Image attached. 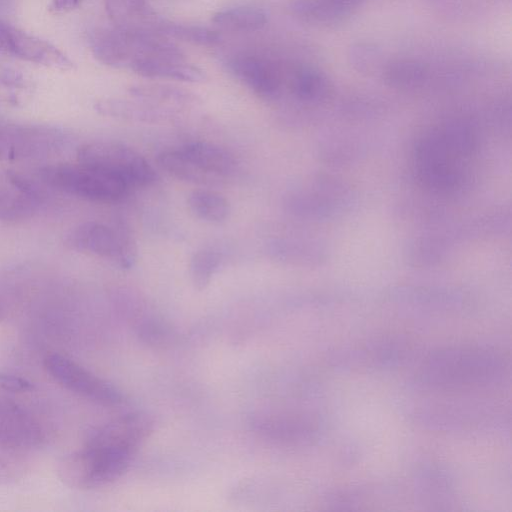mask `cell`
<instances>
[{"label": "cell", "mask_w": 512, "mask_h": 512, "mask_svg": "<svg viewBox=\"0 0 512 512\" xmlns=\"http://www.w3.org/2000/svg\"><path fill=\"white\" fill-rule=\"evenodd\" d=\"M108 15L115 25L152 31L159 18L147 0H105Z\"/></svg>", "instance_id": "obj_15"}, {"label": "cell", "mask_w": 512, "mask_h": 512, "mask_svg": "<svg viewBox=\"0 0 512 512\" xmlns=\"http://www.w3.org/2000/svg\"><path fill=\"white\" fill-rule=\"evenodd\" d=\"M41 181L58 191L78 198L113 203L121 200L129 187L117 177L99 168L77 164H53L39 169Z\"/></svg>", "instance_id": "obj_4"}, {"label": "cell", "mask_w": 512, "mask_h": 512, "mask_svg": "<svg viewBox=\"0 0 512 512\" xmlns=\"http://www.w3.org/2000/svg\"><path fill=\"white\" fill-rule=\"evenodd\" d=\"M153 430L144 413L121 416L97 429L84 446L64 458L59 473L70 486L92 489L120 478Z\"/></svg>", "instance_id": "obj_1"}, {"label": "cell", "mask_w": 512, "mask_h": 512, "mask_svg": "<svg viewBox=\"0 0 512 512\" xmlns=\"http://www.w3.org/2000/svg\"><path fill=\"white\" fill-rule=\"evenodd\" d=\"M157 162L164 171L179 180L197 184L210 183L208 179L187 159L179 148L162 151L157 156Z\"/></svg>", "instance_id": "obj_20"}, {"label": "cell", "mask_w": 512, "mask_h": 512, "mask_svg": "<svg viewBox=\"0 0 512 512\" xmlns=\"http://www.w3.org/2000/svg\"><path fill=\"white\" fill-rule=\"evenodd\" d=\"M38 185L12 170H0V219L21 222L33 218L45 205Z\"/></svg>", "instance_id": "obj_10"}, {"label": "cell", "mask_w": 512, "mask_h": 512, "mask_svg": "<svg viewBox=\"0 0 512 512\" xmlns=\"http://www.w3.org/2000/svg\"><path fill=\"white\" fill-rule=\"evenodd\" d=\"M96 110L105 116L138 123H161L177 116L179 111L162 108L136 99L109 98L100 100Z\"/></svg>", "instance_id": "obj_13"}, {"label": "cell", "mask_w": 512, "mask_h": 512, "mask_svg": "<svg viewBox=\"0 0 512 512\" xmlns=\"http://www.w3.org/2000/svg\"><path fill=\"white\" fill-rule=\"evenodd\" d=\"M228 69L242 84L263 99H275L281 92L283 74L272 60L259 55L232 57Z\"/></svg>", "instance_id": "obj_11"}, {"label": "cell", "mask_w": 512, "mask_h": 512, "mask_svg": "<svg viewBox=\"0 0 512 512\" xmlns=\"http://www.w3.org/2000/svg\"><path fill=\"white\" fill-rule=\"evenodd\" d=\"M44 367L59 385L94 402L113 406L123 401L115 386L63 355H48Z\"/></svg>", "instance_id": "obj_8"}, {"label": "cell", "mask_w": 512, "mask_h": 512, "mask_svg": "<svg viewBox=\"0 0 512 512\" xmlns=\"http://www.w3.org/2000/svg\"><path fill=\"white\" fill-rule=\"evenodd\" d=\"M0 1H2V0H0Z\"/></svg>", "instance_id": "obj_25"}, {"label": "cell", "mask_w": 512, "mask_h": 512, "mask_svg": "<svg viewBox=\"0 0 512 512\" xmlns=\"http://www.w3.org/2000/svg\"><path fill=\"white\" fill-rule=\"evenodd\" d=\"M154 32L170 40L176 39L200 46H214L221 41V35L210 28L169 22L162 19L158 21Z\"/></svg>", "instance_id": "obj_18"}, {"label": "cell", "mask_w": 512, "mask_h": 512, "mask_svg": "<svg viewBox=\"0 0 512 512\" xmlns=\"http://www.w3.org/2000/svg\"><path fill=\"white\" fill-rule=\"evenodd\" d=\"M187 202L191 212L208 223L220 224L230 213L227 199L212 190L196 189L189 194Z\"/></svg>", "instance_id": "obj_17"}, {"label": "cell", "mask_w": 512, "mask_h": 512, "mask_svg": "<svg viewBox=\"0 0 512 512\" xmlns=\"http://www.w3.org/2000/svg\"><path fill=\"white\" fill-rule=\"evenodd\" d=\"M68 143V134L57 127L0 123V163L54 156Z\"/></svg>", "instance_id": "obj_6"}, {"label": "cell", "mask_w": 512, "mask_h": 512, "mask_svg": "<svg viewBox=\"0 0 512 512\" xmlns=\"http://www.w3.org/2000/svg\"><path fill=\"white\" fill-rule=\"evenodd\" d=\"M179 149L210 183L236 171L234 156L216 144L196 141L184 144Z\"/></svg>", "instance_id": "obj_12"}, {"label": "cell", "mask_w": 512, "mask_h": 512, "mask_svg": "<svg viewBox=\"0 0 512 512\" xmlns=\"http://www.w3.org/2000/svg\"><path fill=\"white\" fill-rule=\"evenodd\" d=\"M72 249L114 261L130 268L136 259V248L129 234L100 222L88 221L74 227L65 238Z\"/></svg>", "instance_id": "obj_7"}, {"label": "cell", "mask_w": 512, "mask_h": 512, "mask_svg": "<svg viewBox=\"0 0 512 512\" xmlns=\"http://www.w3.org/2000/svg\"><path fill=\"white\" fill-rule=\"evenodd\" d=\"M32 390L33 385L28 380L0 374V449L24 452L42 441L43 432L37 417L16 396Z\"/></svg>", "instance_id": "obj_3"}, {"label": "cell", "mask_w": 512, "mask_h": 512, "mask_svg": "<svg viewBox=\"0 0 512 512\" xmlns=\"http://www.w3.org/2000/svg\"><path fill=\"white\" fill-rule=\"evenodd\" d=\"M77 160L110 173L129 188L149 186L157 178L155 170L140 153L119 142L84 144L77 151Z\"/></svg>", "instance_id": "obj_5"}, {"label": "cell", "mask_w": 512, "mask_h": 512, "mask_svg": "<svg viewBox=\"0 0 512 512\" xmlns=\"http://www.w3.org/2000/svg\"><path fill=\"white\" fill-rule=\"evenodd\" d=\"M288 81L292 93L305 101L320 99L328 88L324 76L320 72L307 67L294 69Z\"/></svg>", "instance_id": "obj_19"}, {"label": "cell", "mask_w": 512, "mask_h": 512, "mask_svg": "<svg viewBox=\"0 0 512 512\" xmlns=\"http://www.w3.org/2000/svg\"><path fill=\"white\" fill-rule=\"evenodd\" d=\"M128 92L131 97L136 99L179 112L201 103V99L195 93L181 87L166 84H135L128 88Z\"/></svg>", "instance_id": "obj_14"}, {"label": "cell", "mask_w": 512, "mask_h": 512, "mask_svg": "<svg viewBox=\"0 0 512 512\" xmlns=\"http://www.w3.org/2000/svg\"><path fill=\"white\" fill-rule=\"evenodd\" d=\"M212 22L228 31L254 32L267 24V15L257 7L239 6L218 11L213 15Z\"/></svg>", "instance_id": "obj_16"}, {"label": "cell", "mask_w": 512, "mask_h": 512, "mask_svg": "<svg viewBox=\"0 0 512 512\" xmlns=\"http://www.w3.org/2000/svg\"><path fill=\"white\" fill-rule=\"evenodd\" d=\"M221 265V256L212 249H202L194 253L189 264L193 285L198 290L205 289Z\"/></svg>", "instance_id": "obj_21"}, {"label": "cell", "mask_w": 512, "mask_h": 512, "mask_svg": "<svg viewBox=\"0 0 512 512\" xmlns=\"http://www.w3.org/2000/svg\"><path fill=\"white\" fill-rule=\"evenodd\" d=\"M29 82L18 70L0 63V101L17 104L27 94Z\"/></svg>", "instance_id": "obj_22"}, {"label": "cell", "mask_w": 512, "mask_h": 512, "mask_svg": "<svg viewBox=\"0 0 512 512\" xmlns=\"http://www.w3.org/2000/svg\"><path fill=\"white\" fill-rule=\"evenodd\" d=\"M387 77L393 84L412 85L423 79L424 69L416 62L399 61L388 67Z\"/></svg>", "instance_id": "obj_23"}, {"label": "cell", "mask_w": 512, "mask_h": 512, "mask_svg": "<svg viewBox=\"0 0 512 512\" xmlns=\"http://www.w3.org/2000/svg\"><path fill=\"white\" fill-rule=\"evenodd\" d=\"M503 375V362L480 348H453L432 353L424 362L421 380L430 387L451 389L495 384Z\"/></svg>", "instance_id": "obj_2"}, {"label": "cell", "mask_w": 512, "mask_h": 512, "mask_svg": "<svg viewBox=\"0 0 512 512\" xmlns=\"http://www.w3.org/2000/svg\"><path fill=\"white\" fill-rule=\"evenodd\" d=\"M83 0H51L50 10L56 14L67 13L77 8Z\"/></svg>", "instance_id": "obj_24"}, {"label": "cell", "mask_w": 512, "mask_h": 512, "mask_svg": "<svg viewBox=\"0 0 512 512\" xmlns=\"http://www.w3.org/2000/svg\"><path fill=\"white\" fill-rule=\"evenodd\" d=\"M0 54L62 71L74 63L51 43L0 19Z\"/></svg>", "instance_id": "obj_9"}]
</instances>
